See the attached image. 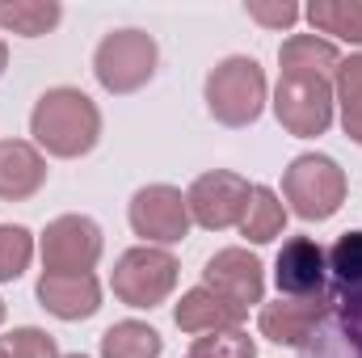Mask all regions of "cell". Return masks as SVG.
Returning a JSON list of instances; mask_svg holds the SVG:
<instances>
[{"mask_svg": "<svg viewBox=\"0 0 362 358\" xmlns=\"http://www.w3.org/2000/svg\"><path fill=\"white\" fill-rule=\"evenodd\" d=\"M282 76L274 93L278 122L291 135H320L333 122V81H337V47L316 34H291L278 51Z\"/></svg>", "mask_w": 362, "mask_h": 358, "instance_id": "1", "label": "cell"}, {"mask_svg": "<svg viewBox=\"0 0 362 358\" xmlns=\"http://www.w3.org/2000/svg\"><path fill=\"white\" fill-rule=\"evenodd\" d=\"M30 131L34 139L51 152V156H85L97 135H101V114L81 89H51L38 97L34 114H30Z\"/></svg>", "mask_w": 362, "mask_h": 358, "instance_id": "2", "label": "cell"}, {"mask_svg": "<svg viewBox=\"0 0 362 358\" xmlns=\"http://www.w3.org/2000/svg\"><path fill=\"white\" fill-rule=\"evenodd\" d=\"M262 105H266V72L257 68V59L232 55V59H223L206 76V110L223 127H249V122H257Z\"/></svg>", "mask_w": 362, "mask_h": 358, "instance_id": "3", "label": "cell"}, {"mask_svg": "<svg viewBox=\"0 0 362 358\" xmlns=\"http://www.w3.org/2000/svg\"><path fill=\"white\" fill-rule=\"evenodd\" d=\"M93 72L110 93H135L144 89L156 72V42L144 30H114L97 42Z\"/></svg>", "mask_w": 362, "mask_h": 358, "instance_id": "4", "label": "cell"}, {"mask_svg": "<svg viewBox=\"0 0 362 358\" xmlns=\"http://www.w3.org/2000/svg\"><path fill=\"white\" fill-rule=\"evenodd\" d=\"M282 194L299 219H329L346 202V173L329 156H299L282 173Z\"/></svg>", "mask_w": 362, "mask_h": 358, "instance_id": "5", "label": "cell"}, {"mask_svg": "<svg viewBox=\"0 0 362 358\" xmlns=\"http://www.w3.org/2000/svg\"><path fill=\"white\" fill-rule=\"evenodd\" d=\"M173 287H177V262L165 249L139 245V249L122 253L114 266V295L127 308H156L169 299Z\"/></svg>", "mask_w": 362, "mask_h": 358, "instance_id": "6", "label": "cell"}, {"mask_svg": "<svg viewBox=\"0 0 362 358\" xmlns=\"http://www.w3.org/2000/svg\"><path fill=\"white\" fill-rule=\"evenodd\" d=\"M249 194H253V185H249L245 178L215 169V173H202V178L189 185L185 207H189V219H194V224L219 232V228H232V224L245 219Z\"/></svg>", "mask_w": 362, "mask_h": 358, "instance_id": "7", "label": "cell"}, {"mask_svg": "<svg viewBox=\"0 0 362 358\" xmlns=\"http://www.w3.org/2000/svg\"><path fill=\"white\" fill-rule=\"evenodd\" d=\"M101 258V228L89 215H59L42 236L47 274H89Z\"/></svg>", "mask_w": 362, "mask_h": 358, "instance_id": "8", "label": "cell"}, {"mask_svg": "<svg viewBox=\"0 0 362 358\" xmlns=\"http://www.w3.org/2000/svg\"><path fill=\"white\" fill-rule=\"evenodd\" d=\"M131 228L144 241H160L173 245L189 232V207L181 198V190L173 185H144L131 198Z\"/></svg>", "mask_w": 362, "mask_h": 358, "instance_id": "9", "label": "cell"}, {"mask_svg": "<svg viewBox=\"0 0 362 358\" xmlns=\"http://www.w3.org/2000/svg\"><path fill=\"white\" fill-rule=\"evenodd\" d=\"M274 282L286 299H325V282H329V258L316 241L295 236L278 249L274 262Z\"/></svg>", "mask_w": 362, "mask_h": 358, "instance_id": "10", "label": "cell"}, {"mask_svg": "<svg viewBox=\"0 0 362 358\" xmlns=\"http://www.w3.org/2000/svg\"><path fill=\"white\" fill-rule=\"evenodd\" d=\"M299 358H362V295L333 299L325 321L299 346Z\"/></svg>", "mask_w": 362, "mask_h": 358, "instance_id": "11", "label": "cell"}, {"mask_svg": "<svg viewBox=\"0 0 362 358\" xmlns=\"http://www.w3.org/2000/svg\"><path fill=\"white\" fill-rule=\"evenodd\" d=\"M202 287H211L215 295H223L228 304L249 312L253 304H262V291H266L262 262L253 253H245V249H223V253H215L206 262V282Z\"/></svg>", "mask_w": 362, "mask_h": 358, "instance_id": "12", "label": "cell"}, {"mask_svg": "<svg viewBox=\"0 0 362 358\" xmlns=\"http://www.w3.org/2000/svg\"><path fill=\"white\" fill-rule=\"evenodd\" d=\"M329 304H333L329 295L325 299H278V304H266L262 308L257 325H262V333L270 342H278V346H303L308 333L325 321Z\"/></svg>", "mask_w": 362, "mask_h": 358, "instance_id": "13", "label": "cell"}, {"mask_svg": "<svg viewBox=\"0 0 362 358\" xmlns=\"http://www.w3.org/2000/svg\"><path fill=\"white\" fill-rule=\"evenodd\" d=\"M38 299L59 321H85L101 308V287H97L93 274H42L38 278Z\"/></svg>", "mask_w": 362, "mask_h": 358, "instance_id": "14", "label": "cell"}, {"mask_svg": "<svg viewBox=\"0 0 362 358\" xmlns=\"http://www.w3.org/2000/svg\"><path fill=\"white\" fill-rule=\"evenodd\" d=\"M173 321H177L181 333H194V337H202V333H228V329H240L245 308L228 304V299L215 295L211 287H194L189 295H181Z\"/></svg>", "mask_w": 362, "mask_h": 358, "instance_id": "15", "label": "cell"}, {"mask_svg": "<svg viewBox=\"0 0 362 358\" xmlns=\"http://www.w3.org/2000/svg\"><path fill=\"white\" fill-rule=\"evenodd\" d=\"M47 181V161L25 139H0V198L17 202L38 194Z\"/></svg>", "mask_w": 362, "mask_h": 358, "instance_id": "16", "label": "cell"}, {"mask_svg": "<svg viewBox=\"0 0 362 358\" xmlns=\"http://www.w3.org/2000/svg\"><path fill=\"white\" fill-rule=\"evenodd\" d=\"M59 17H64V8L55 0H0V25L21 38H38L47 30H55Z\"/></svg>", "mask_w": 362, "mask_h": 358, "instance_id": "17", "label": "cell"}, {"mask_svg": "<svg viewBox=\"0 0 362 358\" xmlns=\"http://www.w3.org/2000/svg\"><path fill=\"white\" fill-rule=\"evenodd\" d=\"M325 258H329V278H333V299L362 295V232L337 236V245Z\"/></svg>", "mask_w": 362, "mask_h": 358, "instance_id": "18", "label": "cell"}, {"mask_svg": "<svg viewBox=\"0 0 362 358\" xmlns=\"http://www.w3.org/2000/svg\"><path fill=\"white\" fill-rule=\"evenodd\" d=\"M282 224H286V211H282L278 194H274L270 185H253L249 207H245V219H240V232L253 245H266V241H274L282 232Z\"/></svg>", "mask_w": 362, "mask_h": 358, "instance_id": "19", "label": "cell"}, {"mask_svg": "<svg viewBox=\"0 0 362 358\" xmlns=\"http://www.w3.org/2000/svg\"><path fill=\"white\" fill-rule=\"evenodd\" d=\"M160 354V333L139 321H122L101 333V358H156Z\"/></svg>", "mask_w": 362, "mask_h": 358, "instance_id": "20", "label": "cell"}, {"mask_svg": "<svg viewBox=\"0 0 362 358\" xmlns=\"http://www.w3.org/2000/svg\"><path fill=\"white\" fill-rule=\"evenodd\" d=\"M308 21L346 42H362V0H316L308 8Z\"/></svg>", "mask_w": 362, "mask_h": 358, "instance_id": "21", "label": "cell"}, {"mask_svg": "<svg viewBox=\"0 0 362 358\" xmlns=\"http://www.w3.org/2000/svg\"><path fill=\"white\" fill-rule=\"evenodd\" d=\"M337 101H341V122L346 135L362 144V55H350L337 64Z\"/></svg>", "mask_w": 362, "mask_h": 358, "instance_id": "22", "label": "cell"}, {"mask_svg": "<svg viewBox=\"0 0 362 358\" xmlns=\"http://www.w3.org/2000/svg\"><path fill=\"white\" fill-rule=\"evenodd\" d=\"M34 258V236L17 224H0V282L21 278Z\"/></svg>", "mask_w": 362, "mask_h": 358, "instance_id": "23", "label": "cell"}, {"mask_svg": "<svg viewBox=\"0 0 362 358\" xmlns=\"http://www.w3.org/2000/svg\"><path fill=\"white\" fill-rule=\"evenodd\" d=\"M185 358H257V346L245 329H228V333H202L194 337Z\"/></svg>", "mask_w": 362, "mask_h": 358, "instance_id": "24", "label": "cell"}, {"mask_svg": "<svg viewBox=\"0 0 362 358\" xmlns=\"http://www.w3.org/2000/svg\"><path fill=\"white\" fill-rule=\"evenodd\" d=\"M0 358H59L55 354V337L42 329H13L8 337H0Z\"/></svg>", "mask_w": 362, "mask_h": 358, "instance_id": "25", "label": "cell"}, {"mask_svg": "<svg viewBox=\"0 0 362 358\" xmlns=\"http://www.w3.org/2000/svg\"><path fill=\"white\" fill-rule=\"evenodd\" d=\"M245 13H249L253 21H262V25H274V30L295 25V17H299L295 4H245Z\"/></svg>", "mask_w": 362, "mask_h": 358, "instance_id": "26", "label": "cell"}, {"mask_svg": "<svg viewBox=\"0 0 362 358\" xmlns=\"http://www.w3.org/2000/svg\"><path fill=\"white\" fill-rule=\"evenodd\" d=\"M8 68V47H4V38H0V72Z\"/></svg>", "mask_w": 362, "mask_h": 358, "instance_id": "27", "label": "cell"}, {"mask_svg": "<svg viewBox=\"0 0 362 358\" xmlns=\"http://www.w3.org/2000/svg\"><path fill=\"white\" fill-rule=\"evenodd\" d=\"M0 321H4V304H0Z\"/></svg>", "mask_w": 362, "mask_h": 358, "instance_id": "28", "label": "cell"}, {"mask_svg": "<svg viewBox=\"0 0 362 358\" xmlns=\"http://www.w3.org/2000/svg\"><path fill=\"white\" fill-rule=\"evenodd\" d=\"M68 358H81V354H68Z\"/></svg>", "mask_w": 362, "mask_h": 358, "instance_id": "29", "label": "cell"}]
</instances>
